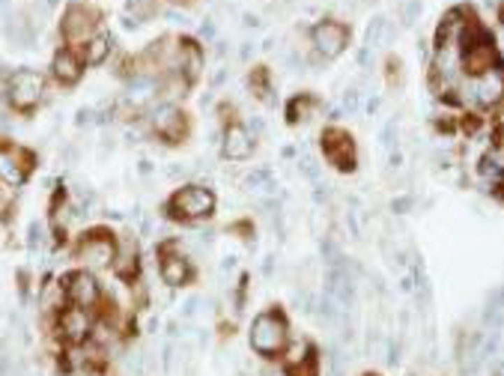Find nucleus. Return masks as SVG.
Listing matches in <instances>:
<instances>
[{"mask_svg":"<svg viewBox=\"0 0 504 376\" xmlns=\"http://www.w3.org/2000/svg\"><path fill=\"white\" fill-rule=\"evenodd\" d=\"M287 338H289L287 323H284V317H278V314H260L251 326V349L260 352L266 359L284 352Z\"/></svg>","mask_w":504,"mask_h":376,"instance_id":"nucleus-1","label":"nucleus"},{"mask_svg":"<svg viewBox=\"0 0 504 376\" xmlns=\"http://www.w3.org/2000/svg\"><path fill=\"white\" fill-rule=\"evenodd\" d=\"M212 209H215V194L203 185H188L176 191L171 201V212L176 218H203L212 215Z\"/></svg>","mask_w":504,"mask_h":376,"instance_id":"nucleus-2","label":"nucleus"},{"mask_svg":"<svg viewBox=\"0 0 504 376\" xmlns=\"http://www.w3.org/2000/svg\"><path fill=\"white\" fill-rule=\"evenodd\" d=\"M39 99H42V75H36L33 69H21L9 78V102L18 110L36 108Z\"/></svg>","mask_w":504,"mask_h":376,"instance_id":"nucleus-3","label":"nucleus"},{"mask_svg":"<svg viewBox=\"0 0 504 376\" xmlns=\"http://www.w3.org/2000/svg\"><path fill=\"white\" fill-rule=\"evenodd\" d=\"M322 152L326 159L334 164L338 171H352L355 168V147H352V138L340 129H329L322 135Z\"/></svg>","mask_w":504,"mask_h":376,"instance_id":"nucleus-4","label":"nucleus"},{"mask_svg":"<svg viewBox=\"0 0 504 376\" xmlns=\"http://www.w3.org/2000/svg\"><path fill=\"white\" fill-rule=\"evenodd\" d=\"M472 99L480 108H492V105L501 102L504 99V72L498 69V66H492V69H487L484 75H475Z\"/></svg>","mask_w":504,"mask_h":376,"instance_id":"nucleus-5","label":"nucleus"},{"mask_svg":"<svg viewBox=\"0 0 504 376\" xmlns=\"http://www.w3.org/2000/svg\"><path fill=\"white\" fill-rule=\"evenodd\" d=\"M310 36H313L317 51H322L326 57H338V54L346 48V42H350V33H346V27L338 24V21H319Z\"/></svg>","mask_w":504,"mask_h":376,"instance_id":"nucleus-6","label":"nucleus"},{"mask_svg":"<svg viewBox=\"0 0 504 376\" xmlns=\"http://www.w3.org/2000/svg\"><path fill=\"white\" fill-rule=\"evenodd\" d=\"M117 257V245H114V239H108V233H89L84 242H81V248H78V260H84L87 266H108L110 260Z\"/></svg>","mask_w":504,"mask_h":376,"instance_id":"nucleus-7","label":"nucleus"},{"mask_svg":"<svg viewBox=\"0 0 504 376\" xmlns=\"http://www.w3.org/2000/svg\"><path fill=\"white\" fill-rule=\"evenodd\" d=\"M463 66H466L468 75H484L487 69L496 66V48H492V42L484 36V33H477L475 39H468Z\"/></svg>","mask_w":504,"mask_h":376,"instance_id":"nucleus-8","label":"nucleus"},{"mask_svg":"<svg viewBox=\"0 0 504 376\" xmlns=\"http://www.w3.org/2000/svg\"><path fill=\"white\" fill-rule=\"evenodd\" d=\"M96 27V13L87 6H69L63 15V36L69 42L87 39V33Z\"/></svg>","mask_w":504,"mask_h":376,"instance_id":"nucleus-9","label":"nucleus"},{"mask_svg":"<svg viewBox=\"0 0 504 376\" xmlns=\"http://www.w3.org/2000/svg\"><path fill=\"white\" fill-rule=\"evenodd\" d=\"M152 126H155V131H159L161 138H167L171 143H176L179 138H182V131H185V117L179 114L173 105H161V108L152 114Z\"/></svg>","mask_w":504,"mask_h":376,"instance_id":"nucleus-10","label":"nucleus"},{"mask_svg":"<svg viewBox=\"0 0 504 376\" xmlns=\"http://www.w3.org/2000/svg\"><path fill=\"white\" fill-rule=\"evenodd\" d=\"M66 296H69L78 308H89L99 298V284H96L93 275L75 272L69 278V284H66Z\"/></svg>","mask_w":504,"mask_h":376,"instance_id":"nucleus-11","label":"nucleus"},{"mask_svg":"<svg viewBox=\"0 0 504 376\" xmlns=\"http://www.w3.org/2000/svg\"><path fill=\"white\" fill-rule=\"evenodd\" d=\"M30 156H24L21 150H0V180L6 185H21L24 173L30 168Z\"/></svg>","mask_w":504,"mask_h":376,"instance_id":"nucleus-12","label":"nucleus"},{"mask_svg":"<svg viewBox=\"0 0 504 376\" xmlns=\"http://www.w3.org/2000/svg\"><path fill=\"white\" fill-rule=\"evenodd\" d=\"M251 152H254V140L248 135V129L230 126L227 131H224V156H227V159L242 161V159H248Z\"/></svg>","mask_w":504,"mask_h":376,"instance_id":"nucleus-13","label":"nucleus"},{"mask_svg":"<svg viewBox=\"0 0 504 376\" xmlns=\"http://www.w3.org/2000/svg\"><path fill=\"white\" fill-rule=\"evenodd\" d=\"M60 328L63 335L69 340H81L89 335V317L84 308H69V311H63V319H60Z\"/></svg>","mask_w":504,"mask_h":376,"instance_id":"nucleus-14","label":"nucleus"},{"mask_svg":"<svg viewBox=\"0 0 504 376\" xmlns=\"http://www.w3.org/2000/svg\"><path fill=\"white\" fill-rule=\"evenodd\" d=\"M188 275H192V266H188V260L179 257V254H167V257L161 260V278L171 287L185 284Z\"/></svg>","mask_w":504,"mask_h":376,"instance_id":"nucleus-15","label":"nucleus"},{"mask_svg":"<svg viewBox=\"0 0 504 376\" xmlns=\"http://www.w3.org/2000/svg\"><path fill=\"white\" fill-rule=\"evenodd\" d=\"M54 75H57L63 84H75L81 78V60L69 51H60L57 57H54Z\"/></svg>","mask_w":504,"mask_h":376,"instance_id":"nucleus-16","label":"nucleus"},{"mask_svg":"<svg viewBox=\"0 0 504 376\" xmlns=\"http://www.w3.org/2000/svg\"><path fill=\"white\" fill-rule=\"evenodd\" d=\"M200 63H203V57H200V48L194 45V42H192V39H182V42H179V66L185 69V78H188V81L197 78Z\"/></svg>","mask_w":504,"mask_h":376,"instance_id":"nucleus-17","label":"nucleus"},{"mask_svg":"<svg viewBox=\"0 0 504 376\" xmlns=\"http://www.w3.org/2000/svg\"><path fill=\"white\" fill-rule=\"evenodd\" d=\"M391 36H394V27H391L388 18H373L370 27H367V48H379V45H388Z\"/></svg>","mask_w":504,"mask_h":376,"instance_id":"nucleus-18","label":"nucleus"},{"mask_svg":"<svg viewBox=\"0 0 504 376\" xmlns=\"http://www.w3.org/2000/svg\"><path fill=\"white\" fill-rule=\"evenodd\" d=\"M108 51H110V39L108 36H93L87 42V48H84V60L87 63H102L108 57Z\"/></svg>","mask_w":504,"mask_h":376,"instance_id":"nucleus-19","label":"nucleus"},{"mask_svg":"<svg viewBox=\"0 0 504 376\" xmlns=\"http://www.w3.org/2000/svg\"><path fill=\"white\" fill-rule=\"evenodd\" d=\"M131 269H138V248L126 242V248L120 251V260H117V272L122 278H131Z\"/></svg>","mask_w":504,"mask_h":376,"instance_id":"nucleus-20","label":"nucleus"},{"mask_svg":"<svg viewBox=\"0 0 504 376\" xmlns=\"http://www.w3.org/2000/svg\"><path fill=\"white\" fill-rule=\"evenodd\" d=\"M289 376H319L317 370V356L313 352H308V359H301L298 364H293V368H287Z\"/></svg>","mask_w":504,"mask_h":376,"instance_id":"nucleus-21","label":"nucleus"},{"mask_svg":"<svg viewBox=\"0 0 504 376\" xmlns=\"http://www.w3.org/2000/svg\"><path fill=\"white\" fill-rule=\"evenodd\" d=\"M245 185H248L251 191H254V188H257V191H272V188H275V182H272V176H268V171H254L248 180H245Z\"/></svg>","mask_w":504,"mask_h":376,"instance_id":"nucleus-22","label":"nucleus"},{"mask_svg":"<svg viewBox=\"0 0 504 376\" xmlns=\"http://www.w3.org/2000/svg\"><path fill=\"white\" fill-rule=\"evenodd\" d=\"M308 114H310V102H308V99H296V102L289 105V120H293V123H298V120H308Z\"/></svg>","mask_w":504,"mask_h":376,"instance_id":"nucleus-23","label":"nucleus"},{"mask_svg":"<svg viewBox=\"0 0 504 376\" xmlns=\"http://www.w3.org/2000/svg\"><path fill=\"white\" fill-rule=\"evenodd\" d=\"M129 9L134 13V21H141V18L152 15V3H150V0H131V3H129Z\"/></svg>","mask_w":504,"mask_h":376,"instance_id":"nucleus-24","label":"nucleus"},{"mask_svg":"<svg viewBox=\"0 0 504 376\" xmlns=\"http://www.w3.org/2000/svg\"><path fill=\"white\" fill-rule=\"evenodd\" d=\"M301 171H305V176H310V180H319V168H317V161H313L310 156L301 159Z\"/></svg>","mask_w":504,"mask_h":376,"instance_id":"nucleus-25","label":"nucleus"},{"mask_svg":"<svg viewBox=\"0 0 504 376\" xmlns=\"http://www.w3.org/2000/svg\"><path fill=\"white\" fill-rule=\"evenodd\" d=\"M343 108H346V110H350V114H352V110L358 108V93H355V90H350V93H346V96H343Z\"/></svg>","mask_w":504,"mask_h":376,"instance_id":"nucleus-26","label":"nucleus"},{"mask_svg":"<svg viewBox=\"0 0 504 376\" xmlns=\"http://www.w3.org/2000/svg\"><path fill=\"white\" fill-rule=\"evenodd\" d=\"M197 314V298H192V302L185 305V317H194Z\"/></svg>","mask_w":504,"mask_h":376,"instance_id":"nucleus-27","label":"nucleus"},{"mask_svg":"<svg viewBox=\"0 0 504 376\" xmlns=\"http://www.w3.org/2000/svg\"><path fill=\"white\" fill-rule=\"evenodd\" d=\"M498 376H504V364H501V368H498Z\"/></svg>","mask_w":504,"mask_h":376,"instance_id":"nucleus-28","label":"nucleus"},{"mask_svg":"<svg viewBox=\"0 0 504 376\" xmlns=\"http://www.w3.org/2000/svg\"><path fill=\"white\" fill-rule=\"evenodd\" d=\"M0 3H6V0H0Z\"/></svg>","mask_w":504,"mask_h":376,"instance_id":"nucleus-29","label":"nucleus"},{"mask_svg":"<svg viewBox=\"0 0 504 376\" xmlns=\"http://www.w3.org/2000/svg\"><path fill=\"white\" fill-rule=\"evenodd\" d=\"M185 3H188V0H185Z\"/></svg>","mask_w":504,"mask_h":376,"instance_id":"nucleus-30","label":"nucleus"}]
</instances>
